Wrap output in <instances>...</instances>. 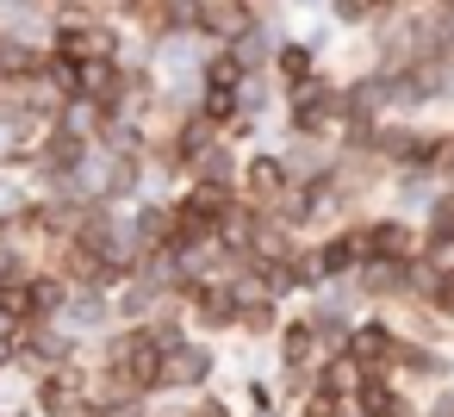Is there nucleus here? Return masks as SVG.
<instances>
[{
    "label": "nucleus",
    "instance_id": "obj_1",
    "mask_svg": "<svg viewBox=\"0 0 454 417\" xmlns=\"http://www.w3.org/2000/svg\"><path fill=\"white\" fill-rule=\"evenodd\" d=\"M336 125H342V75L330 63L305 88L280 94V119H274L280 138H336Z\"/></svg>",
    "mask_w": 454,
    "mask_h": 417
},
{
    "label": "nucleus",
    "instance_id": "obj_2",
    "mask_svg": "<svg viewBox=\"0 0 454 417\" xmlns=\"http://www.w3.org/2000/svg\"><path fill=\"white\" fill-rule=\"evenodd\" d=\"M224 380V342L212 336H187L181 349L162 355V398H193V392H212Z\"/></svg>",
    "mask_w": 454,
    "mask_h": 417
},
{
    "label": "nucleus",
    "instance_id": "obj_3",
    "mask_svg": "<svg viewBox=\"0 0 454 417\" xmlns=\"http://www.w3.org/2000/svg\"><path fill=\"white\" fill-rule=\"evenodd\" d=\"M355 249H361V262H411V256H423V218L380 206V212L355 218Z\"/></svg>",
    "mask_w": 454,
    "mask_h": 417
},
{
    "label": "nucleus",
    "instance_id": "obj_4",
    "mask_svg": "<svg viewBox=\"0 0 454 417\" xmlns=\"http://www.w3.org/2000/svg\"><path fill=\"white\" fill-rule=\"evenodd\" d=\"M286 187H293V175H286V162H280V150H274V144L243 150V175H237V200H243V206L274 212V206L286 200Z\"/></svg>",
    "mask_w": 454,
    "mask_h": 417
},
{
    "label": "nucleus",
    "instance_id": "obj_5",
    "mask_svg": "<svg viewBox=\"0 0 454 417\" xmlns=\"http://www.w3.org/2000/svg\"><path fill=\"white\" fill-rule=\"evenodd\" d=\"M237 280H200L193 299H187V324L193 336H212V342H231L237 336Z\"/></svg>",
    "mask_w": 454,
    "mask_h": 417
},
{
    "label": "nucleus",
    "instance_id": "obj_6",
    "mask_svg": "<svg viewBox=\"0 0 454 417\" xmlns=\"http://www.w3.org/2000/svg\"><path fill=\"white\" fill-rule=\"evenodd\" d=\"M398 349H404L398 324H392L386 311H361V318H355V330H348V349H342V355H348L355 367H380V374H392Z\"/></svg>",
    "mask_w": 454,
    "mask_h": 417
},
{
    "label": "nucleus",
    "instance_id": "obj_7",
    "mask_svg": "<svg viewBox=\"0 0 454 417\" xmlns=\"http://www.w3.org/2000/svg\"><path fill=\"white\" fill-rule=\"evenodd\" d=\"M355 417H423V392L398 386L380 367H361V380H355Z\"/></svg>",
    "mask_w": 454,
    "mask_h": 417
},
{
    "label": "nucleus",
    "instance_id": "obj_8",
    "mask_svg": "<svg viewBox=\"0 0 454 417\" xmlns=\"http://www.w3.org/2000/svg\"><path fill=\"white\" fill-rule=\"evenodd\" d=\"M237 342H249V349H268L274 342V330H280V318H286V305L280 299H268V293H255V280L249 274H237Z\"/></svg>",
    "mask_w": 454,
    "mask_h": 417
},
{
    "label": "nucleus",
    "instance_id": "obj_9",
    "mask_svg": "<svg viewBox=\"0 0 454 417\" xmlns=\"http://www.w3.org/2000/svg\"><path fill=\"white\" fill-rule=\"evenodd\" d=\"M392 380L411 386V392H435L454 380V349H429V342H404L398 361H392Z\"/></svg>",
    "mask_w": 454,
    "mask_h": 417
},
{
    "label": "nucleus",
    "instance_id": "obj_10",
    "mask_svg": "<svg viewBox=\"0 0 454 417\" xmlns=\"http://www.w3.org/2000/svg\"><path fill=\"white\" fill-rule=\"evenodd\" d=\"M57 324H63V330H75L82 342H100L106 330H119V311H113V293H106V287H75Z\"/></svg>",
    "mask_w": 454,
    "mask_h": 417
},
{
    "label": "nucleus",
    "instance_id": "obj_11",
    "mask_svg": "<svg viewBox=\"0 0 454 417\" xmlns=\"http://www.w3.org/2000/svg\"><path fill=\"white\" fill-rule=\"evenodd\" d=\"M243 26H249V7H237V0H193V13H187V38H200L206 51L237 44Z\"/></svg>",
    "mask_w": 454,
    "mask_h": 417
},
{
    "label": "nucleus",
    "instance_id": "obj_12",
    "mask_svg": "<svg viewBox=\"0 0 454 417\" xmlns=\"http://www.w3.org/2000/svg\"><path fill=\"white\" fill-rule=\"evenodd\" d=\"M268 361H274V367H317V361H324L305 305H286V318H280V330H274V342H268Z\"/></svg>",
    "mask_w": 454,
    "mask_h": 417
},
{
    "label": "nucleus",
    "instance_id": "obj_13",
    "mask_svg": "<svg viewBox=\"0 0 454 417\" xmlns=\"http://www.w3.org/2000/svg\"><path fill=\"white\" fill-rule=\"evenodd\" d=\"M305 249H311V268H317V280H324V287H336V280H348V274L361 268L355 224H336V231H324V237H311Z\"/></svg>",
    "mask_w": 454,
    "mask_h": 417
},
{
    "label": "nucleus",
    "instance_id": "obj_14",
    "mask_svg": "<svg viewBox=\"0 0 454 417\" xmlns=\"http://www.w3.org/2000/svg\"><path fill=\"white\" fill-rule=\"evenodd\" d=\"M386 318L398 324V336H404V342H429V349H454V324H448L442 311H429L423 299H398V305H392Z\"/></svg>",
    "mask_w": 454,
    "mask_h": 417
},
{
    "label": "nucleus",
    "instance_id": "obj_15",
    "mask_svg": "<svg viewBox=\"0 0 454 417\" xmlns=\"http://www.w3.org/2000/svg\"><path fill=\"white\" fill-rule=\"evenodd\" d=\"M293 181H324L336 169V138H280L274 144Z\"/></svg>",
    "mask_w": 454,
    "mask_h": 417
},
{
    "label": "nucleus",
    "instance_id": "obj_16",
    "mask_svg": "<svg viewBox=\"0 0 454 417\" xmlns=\"http://www.w3.org/2000/svg\"><path fill=\"white\" fill-rule=\"evenodd\" d=\"M125 224H131V243H137V249H168L175 206H168L162 193H144L137 206H125Z\"/></svg>",
    "mask_w": 454,
    "mask_h": 417
},
{
    "label": "nucleus",
    "instance_id": "obj_17",
    "mask_svg": "<svg viewBox=\"0 0 454 417\" xmlns=\"http://www.w3.org/2000/svg\"><path fill=\"white\" fill-rule=\"evenodd\" d=\"M317 69H324V57H317L299 32H286V38H280V51H274V69H268V75L280 82V94H293V88H305Z\"/></svg>",
    "mask_w": 454,
    "mask_h": 417
},
{
    "label": "nucleus",
    "instance_id": "obj_18",
    "mask_svg": "<svg viewBox=\"0 0 454 417\" xmlns=\"http://www.w3.org/2000/svg\"><path fill=\"white\" fill-rule=\"evenodd\" d=\"M280 38H286V26H262V20H249V26H243V38L231 44V57H237L249 75H268V69H274Z\"/></svg>",
    "mask_w": 454,
    "mask_h": 417
},
{
    "label": "nucleus",
    "instance_id": "obj_19",
    "mask_svg": "<svg viewBox=\"0 0 454 417\" xmlns=\"http://www.w3.org/2000/svg\"><path fill=\"white\" fill-rule=\"evenodd\" d=\"M435 181L429 175H392V187H386V200L380 206H392V212H404V218H423L429 206H435Z\"/></svg>",
    "mask_w": 454,
    "mask_h": 417
},
{
    "label": "nucleus",
    "instance_id": "obj_20",
    "mask_svg": "<svg viewBox=\"0 0 454 417\" xmlns=\"http://www.w3.org/2000/svg\"><path fill=\"white\" fill-rule=\"evenodd\" d=\"M237 175H243V150H237L231 138H218V144L193 162V175H187V181H218V187H237Z\"/></svg>",
    "mask_w": 454,
    "mask_h": 417
},
{
    "label": "nucleus",
    "instance_id": "obj_21",
    "mask_svg": "<svg viewBox=\"0 0 454 417\" xmlns=\"http://www.w3.org/2000/svg\"><path fill=\"white\" fill-rule=\"evenodd\" d=\"M26 293H32V318H38V324H57L63 305H69V287H63L51 268H38V274L26 280Z\"/></svg>",
    "mask_w": 454,
    "mask_h": 417
},
{
    "label": "nucleus",
    "instance_id": "obj_22",
    "mask_svg": "<svg viewBox=\"0 0 454 417\" xmlns=\"http://www.w3.org/2000/svg\"><path fill=\"white\" fill-rule=\"evenodd\" d=\"M243 82H249V69L231 57V44H218V51L200 57V88H243Z\"/></svg>",
    "mask_w": 454,
    "mask_h": 417
},
{
    "label": "nucleus",
    "instance_id": "obj_23",
    "mask_svg": "<svg viewBox=\"0 0 454 417\" xmlns=\"http://www.w3.org/2000/svg\"><path fill=\"white\" fill-rule=\"evenodd\" d=\"M193 113H200L206 125H218V131H231V125H237V113H243V100H237V88H200V100H193Z\"/></svg>",
    "mask_w": 454,
    "mask_h": 417
},
{
    "label": "nucleus",
    "instance_id": "obj_24",
    "mask_svg": "<svg viewBox=\"0 0 454 417\" xmlns=\"http://www.w3.org/2000/svg\"><path fill=\"white\" fill-rule=\"evenodd\" d=\"M286 417H355V392H330V386H311Z\"/></svg>",
    "mask_w": 454,
    "mask_h": 417
},
{
    "label": "nucleus",
    "instance_id": "obj_25",
    "mask_svg": "<svg viewBox=\"0 0 454 417\" xmlns=\"http://www.w3.org/2000/svg\"><path fill=\"white\" fill-rule=\"evenodd\" d=\"M423 305H429V311H442V318L454 324V262H435V274H429V293H423Z\"/></svg>",
    "mask_w": 454,
    "mask_h": 417
},
{
    "label": "nucleus",
    "instance_id": "obj_26",
    "mask_svg": "<svg viewBox=\"0 0 454 417\" xmlns=\"http://www.w3.org/2000/svg\"><path fill=\"white\" fill-rule=\"evenodd\" d=\"M187 417H243V411H237V398L224 386H212V392H193L187 398Z\"/></svg>",
    "mask_w": 454,
    "mask_h": 417
},
{
    "label": "nucleus",
    "instance_id": "obj_27",
    "mask_svg": "<svg viewBox=\"0 0 454 417\" xmlns=\"http://www.w3.org/2000/svg\"><path fill=\"white\" fill-rule=\"evenodd\" d=\"M435 7H442V13H454V0H435Z\"/></svg>",
    "mask_w": 454,
    "mask_h": 417
},
{
    "label": "nucleus",
    "instance_id": "obj_28",
    "mask_svg": "<svg viewBox=\"0 0 454 417\" xmlns=\"http://www.w3.org/2000/svg\"><path fill=\"white\" fill-rule=\"evenodd\" d=\"M237 7H255V0H237Z\"/></svg>",
    "mask_w": 454,
    "mask_h": 417
}]
</instances>
